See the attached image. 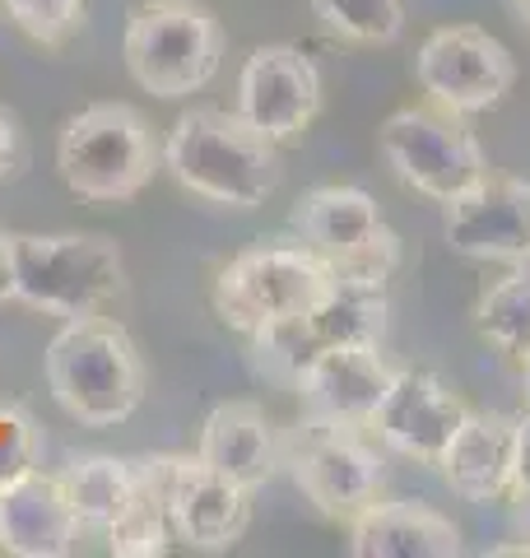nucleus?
I'll list each match as a JSON object with an SVG mask.
<instances>
[{"mask_svg":"<svg viewBox=\"0 0 530 558\" xmlns=\"http://www.w3.org/2000/svg\"><path fill=\"white\" fill-rule=\"evenodd\" d=\"M164 168L191 196L228 209L265 205L285 178L275 140H265L238 112L224 108H191L177 117L164 140Z\"/></svg>","mask_w":530,"mask_h":558,"instance_id":"obj_1","label":"nucleus"},{"mask_svg":"<svg viewBox=\"0 0 530 558\" xmlns=\"http://www.w3.org/2000/svg\"><path fill=\"white\" fill-rule=\"evenodd\" d=\"M43 368L57 405L88 428L127 424L145 400V359H140L131 330L103 312L65 317V326L47 344Z\"/></svg>","mask_w":530,"mask_h":558,"instance_id":"obj_2","label":"nucleus"},{"mask_svg":"<svg viewBox=\"0 0 530 558\" xmlns=\"http://www.w3.org/2000/svg\"><path fill=\"white\" fill-rule=\"evenodd\" d=\"M57 168L80 201L117 205L149 186L164 168V145L131 102H94L61 126Z\"/></svg>","mask_w":530,"mask_h":558,"instance_id":"obj_3","label":"nucleus"},{"mask_svg":"<svg viewBox=\"0 0 530 558\" xmlns=\"http://www.w3.org/2000/svg\"><path fill=\"white\" fill-rule=\"evenodd\" d=\"M14 299L51 317H88L127 289L117 242L98 233H10Z\"/></svg>","mask_w":530,"mask_h":558,"instance_id":"obj_4","label":"nucleus"},{"mask_svg":"<svg viewBox=\"0 0 530 558\" xmlns=\"http://www.w3.org/2000/svg\"><path fill=\"white\" fill-rule=\"evenodd\" d=\"M127 70L154 98H186L219 75L224 24L201 0H145L127 20Z\"/></svg>","mask_w":530,"mask_h":558,"instance_id":"obj_5","label":"nucleus"},{"mask_svg":"<svg viewBox=\"0 0 530 558\" xmlns=\"http://www.w3.org/2000/svg\"><path fill=\"white\" fill-rule=\"evenodd\" d=\"M335 289L330 266L303 242H261L233 256L215 279V312L242 330L256 336L261 326L303 317Z\"/></svg>","mask_w":530,"mask_h":558,"instance_id":"obj_6","label":"nucleus"},{"mask_svg":"<svg viewBox=\"0 0 530 558\" xmlns=\"http://www.w3.org/2000/svg\"><path fill=\"white\" fill-rule=\"evenodd\" d=\"M293 238L330 266L335 279L386 284L400 266V238L382 219L377 201L359 186H316L289 215Z\"/></svg>","mask_w":530,"mask_h":558,"instance_id":"obj_7","label":"nucleus"},{"mask_svg":"<svg viewBox=\"0 0 530 558\" xmlns=\"http://www.w3.org/2000/svg\"><path fill=\"white\" fill-rule=\"evenodd\" d=\"M377 149L405 186L442 205L489 172L484 145L470 131V121L451 108H437V102L392 112L377 131Z\"/></svg>","mask_w":530,"mask_h":558,"instance_id":"obj_8","label":"nucleus"},{"mask_svg":"<svg viewBox=\"0 0 530 558\" xmlns=\"http://www.w3.org/2000/svg\"><path fill=\"white\" fill-rule=\"evenodd\" d=\"M386 330V284L335 279V289L303 317L261 326L252 340V368L265 381L293 387L308 363L330 344H382Z\"/></svg>","mask_w":530,"mask_h":558,"instance_id":"obj_9","label":"nucleus"},{"mask_svg":"<svg viewBox=\"0 0 530 558\" xmlns=\"http://www.w3.org/2000/svg\"><path fill=\"white\" fill-rule=\"evenodd\" d=\"M285 465L312 508L345 526L363 508H373L386 484L382 457L368 447L363 428L326 418H298L285 433Z\"/></svg>","mask_w":530,"mask_h":558,"instance_id":"obj_10","label":"nucleus"},{"mask_svg":"<svg viewBox=\"0 0 530 558\" xmlns=\"http://www.w3.org/2000/svg\"><path fill=\"white\" fill-rule=\"evenodd\" d=\"M414 80L437 108H451L461 117L489 112L511 94L517 84V61L493 33L474 24H447L423 38L414 57Z\"/></svg>","mask_w":530,"mask_h":558,"instance_id":"obj_11","label":"nucleus"},{"mask_svg":"<svg viewBox=\"0 0 530 558\" xmlns=\"http://www.w3.org/2000/svg\"><path fill=\"white\" fill-rule=\"evenodd\" d=\"M322 112V70L289 43H265L242 61L238 75V117L265 140L285 145L303 135Z\"/></svg>","mask_w":530,"mask_h":558,"instance_id":"obj_12","label":"nucleus"},{"mask_svg":"<svg viewBox=\"0 0 530 558\" xmlns=\"http://www.w3.org/2000/svg\"><path fill=\"white\" fill-rule=\"evenodd\" d=\"M442 233L456 256L521 266L530 260V182L489 168L474 186L447 201Z\"/></svg>","mask_w":530,"mask_h":558,"instance_id":"obj_13","label":"nucleus"},{"mask_svg":"<svg viewBox=\"0 0 530 558\" xmlns=\"http://www.w3.org/2000/svg\"><path fill=\"white\" fill-rule=\"evenodd\" d=\"M392 377L396 368L386 363L377 344H330L303 368L293 391H298V405H303V418L368 428L386 387H392Z\"/></svg>","mask_w":530,"mask_h":558,"instance_id":"obj_14","label":"nucleus"},{"mask_svg":"<svg viewBox=\"0 0 530 558\" xmlns=\"http://www.w3.org/2000/svg\"><path fill=\"white\" fill-rule=\"evenodd\" d=\"M466 410L470 405L437 373L396 368L392 387H386L382 405H377V414H373V424L368 428H373L392 451H400V457L437 465V457L451 442V433L461 428Z\"/></svg>","mask_w":530,"mask_h":558,"instance_id":"obj_15","label":"nucleus"},{"mask_svg":"<svg viewBox=\"0 0 530 558\" xmlns=\"http://www.w3.org/2000/svg\"><path fill=\"white\" fill-rule=\"evenodd\" d=\"M252 521V488L219 475L201 457H172L168 470V526L172 539L191 549H228L238 545Z\"/></svg>","mask_w":530,"mask_h":558,"instance_id":"obj_16","label":"nucleus"},{"mask_svg":"<svg viewBox=\"0 0 530 558\" xmlns=\"http://www.w3.org/2000/svg\"><path fill=\"white\" fill-rule=\"evenodd\" d=\"M80 517L70 508L61 475L14 470L0 480V549L14 558H65L80 545Z\"/></svg>","mask_w":530,"mask_h":558,"instance_id":"obj_17","label":"nucleus"},{"mask_svg":"<svg viewBox=\"0 0 530 558\" xmlns=\"http://www.w3.org/2000/svg\"><path fill=\"white\" fill-rule=\"evenodd\" d=\"M517 465V414L503 410H466L461 428L451 433L437 470L447 488L466 502H498L511 494Z\"/></svg>","mask_w":530,"mask_h":558,"instance_id":"obj_18","label":"nucleus"},{"mask_svg":"<svg viewBox=\"0 0 530 558\" xmlns=\"http://www.w3.org/2000/svg\"><path fill=\"white\" fill-rule=\"evenodd\" d=\"M196 457L256 494L285 465V433L270 424V414L256 400H224L205 418Z\"/></svg>","mask_w":530,"mask_h":558,"instance_id":"obj_19","label":"nucleus"},{"mask_svg":"<svg viewBox=\"0 0 530 558\" xmlns=\"http://www.w3.org/2000/svg\"><path fill=\"white\" fill-rule=\"evenodd\" d=\"M461 531L429 502H373L349 521V554L353 558H456Z\"/></svg>","mask_w":530,"mask_h":558,"instance_id":"obj_20","label":"nucleus"},{"mask_svg":"<svg viewBox=\"0 0 530 558\" xmlns=\"http://www.w3.org/2000/svg\"><path fill=\"white\" fill-rule=\"evenodd\" d=\"M61 488L75 508L84 531L108 535L121 526L145 498V480H140V461L121 457H80L61 470Z\"/></svg>","mask_w":530,"mask_h":558,"instance_id":"obj_21","label":"nucleus"},{"mask_svg":"<svg viewBox=\"0 0 530 558\" xmlns=\"http://www.w3.org/2000/svg\"><path fill=\"white\" fill-rule=\"evenodd\" d=\"M474 326L489 344L511 359H530V260L511 266L498 284H489L474 303Z\"/></svg>","mask_w":530,"mask_h":558,"instance_id":"obj_22","label":"nucleus"},{"mask_svg":"<svg viewBox=\"0 0 530 558\" xmlns=\"http://www.w3.org/2000/svg\"><path fill=\"white\" fill-rule=\"evenodd\" d=\"M312 14L359 47H386L405 33V0H312Z\"/></svg>","mask_w":530,"mask_h":558,"instance_id":"obj_23","label":"nucleus"},{"mask_svg":"<svg viewBox=\"0 0 530 558\" xmlns=\"http://www.w3.org/2000/svg\"><path fill=\"white\" fill-rule=\"evenodd\" d=\"M0 5H5L14 28L47 47L65 43L84 20V0H0Z\"/></svg>","mask_w":530,"mask_h":558,"instance_id":"obj_24","label":"nucleus"},{"mask_svg":"<svg viewBox=\"0 0 530 558\" xmlns=\"http://www.w3.org/2000/svg\"><path fill=\"white\" fill-rule=\"evenodd\" d=\"M24 168V135H20V121H14L5 108H0V182L14 178Z\"/></svg>","mask_w":530,"mask_h":558,"instance_id":"obj_25","label":"nucleus"},{"mask_svg":"<svg viewBox=\"0 0 530 558\" xmlns=\"http://www.w3.org/2000/svg\"><path fill=\"white\" fill-rule=\"evenodd\" d=\"M511 488H530V414L517 418V465H511Z\"/></svg>","mask_w":530,"mask_h":558,"instance_id":"obj_26","label":"nucleus"},{"mask_svg":"<svg viewBox=\"0 0 530 558\" xmlns=\"http://www.w3.org/2000/svg\"><path fill=\"white\" fill-rule=\"evenodd\" d=\"M511 531H517V554H530V488H511Z\"/></svg>","mask_w":530,"mask_h":558,"instance_id":"obj_27","label":"nucleus"},{"mask_svg":"<svg viewBox=\"0 0 530 558\" xmlns=\"http://www.w3.org/2000/svg\"><path fill=\"white\" fill-rule=\"evenodd\" d=\"M14 299V270H10V233H0V303Z\"/></svg>","mask_w":530,"mask_h":558,"instance_id":"obj_28","label":"nucleus"},{"mask_svg":"<svg viewBox=\"0 0 530 558\" xmlns=\"http://www.w3.org/2000/svg\"><path fill=\"white\" fill-rule=\"evenodd\" d=\"M511 5H517V14H521V24L530 28V0H511Z\"/></svg>","mask_w":530,"mask_h":558,"instance_id":"obj_29","label":"nucleus"},{"mask_svg":"<svg viewBox=\"0 0 530 558\" xmlns=\"http://www.w3.org/2000/svg\"><path fill=\"white\" fill-rule=\"evenodd\" d=\"M526 363V396H530V359H521Z\"/></svg>","mask_w":530,"mask_h":558,"instance_id":"obj_30","label":"nucleus"}]
</instances>
